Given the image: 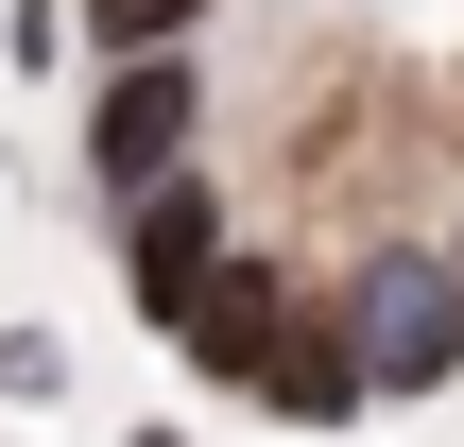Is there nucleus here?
<instances>
[{
    "mask_svg": "<svg viewBox=\"0 0 464 447\" xmlns=\"http://www.w3.org/2000/svg\"><path fill=\"white\" fill-rule=\"evenodd\" d=\"M172 155H207V86H189V52H103V103H86V189L121 207V189H155Z\"/></svg>",
    "mask_w": 464,
    "mask_h": 447,
    "instance_id": "f03ea898",
    "label": "nucleus"
},
{
    "mask_svg": "<svg viewBox=\"0 0 464 447\" xmlns=\"http://www.w3.org/2000/svg\"><path fill=\"white\" fill-rule=\"evenodd\" d=\"M207 276H224V189H207V172L172 155L155 189H121V293H138V310L172 327V310H189Z\"/></svg>",
    "mask_w": 464,
    "mask_h": 447,
    "instance_id": "7ed1b4c3",
    "label": "nucleus"
},
{
    "mask_svg": "<svg viewBox=\"0 0 464 447\" xmlns=\"http://www.w3.org/2000/svg\"><path fill=\"white\" fill-rule=\"evenodd\" d=\"M207 0H86V52H189Z\"/></svg>",
    "mask_w": 464,
    "mask_h": 447,
    "instance_id": "20e7f679",
    "label": "nucleus"
},
{
    "mask_svg": "<svg viewBox=\"0 0 464 447\" xmlns=\"http://www.w3.org/2000/svg\"><path fill=\"white\" fill-rule=\"evenodd\" d=\"M327 362L362 396H448L464 379V258L448 241H362V276L327 310Z\"/></svg>",
    "mask_w": 464,
    "mask_h": 447,
    "instance_id": "f257e3e1",
    "label": "nucleus"
}]
</instances>
